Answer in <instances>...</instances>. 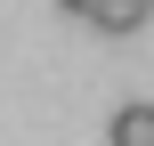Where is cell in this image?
I'll list each match as a JSON object with an SVG mask.
<instances>
[{"mask_svg": "<svg viewBox=\"0 0 154 146\" xmlns=\"http://www.w3.org/2000/svg\"><path fill=\"white\" fill-rule=\"evenodd\" d=\"M114 146H154V106H122L114 114Z\"/></svg>", "mask_w": 154, "mask_h": 146, "instance_id": "6da1fadb", "label": "cell"}, {"mask_svg": "<svg viewBox=\"0 0 154 146\" xmlns=\"http://www.w3.org/2000/svg\"><path fill=\"white\" fill-rule=\"evenodd\" d=\"M146 24V0H106L97 8V33H138Z\"/></svg>", "mask_w": 154, "mask_h": 146, "instance_id": "7a4b0ae2", "label": "cell"}, {"mask_svg": "<svg viewBox=\"0 0 154 146\" xmlns=\"http://www.w3.org/2000/svg\"><path fill=\"white\" fill-rule=\"evenodd\" d=\"M57 8H73V16H89V24H97V8H106V0H57Z\"/></svg>", "mask_w": 154, "mask_h": 146, "instance_id": "3957f363", "label": "cell"}, {"mask_svg": "<svg viewBox=\"0 0 154 146\" xmlns=\"http://www.w3.org/2000/svg\"><path fill=\"white\" fill-rule=\"evenodd\" d=\"M146 8H154V0H146Z\"/></svg>", "mask_w": 154, "mask_h": 146, "instance_id": "277c9868", "label": "cell"}]
</instances>
